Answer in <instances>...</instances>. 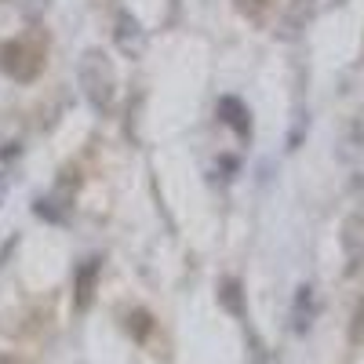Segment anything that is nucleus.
<instances>
[{"label":"nucleus","mask_w":364,"mask_h":364,"mask_svg":"<svg viewBox=\"0 0 364 364\" xmlns=\"http://www.w3.org/2000/svg\"><path fill=\"white\" fill-rule=\"evenodd\" d=\"M248 4H262V0H248Z\"/></svg>","instance_id":"1"}]
</instances>
